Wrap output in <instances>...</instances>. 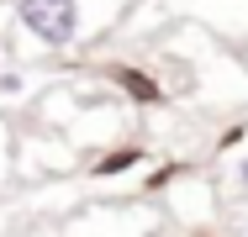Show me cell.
Listing matches in <instances>:
<instances>
[{
  "label": "cell",
  "mask_w": 248,
  "mask_h": 237,
  "mask_svg": "<svg viewBox=\"0 0 248 237\" xmlns=\"http://www.w3.org/2000/svg\"><path fill=\"white\" fill-rule=\"evenodd\" d=\"M63 237H158V216L148 206H95L63 222Z\"/></svg>",
  "instance_id": "2"
},
{
  "label": "cell",
  "mask_w": 248,
  "mask_h": 237,
  "mask_svg": "<svg viewBox=\"0 0 248 237\" xmlns=\"http://www.w3.org/2000/svg\"><path fill=\"white\" fill-rule=\"evenodd\" d=\"M127 11L132 0H11V27L43 53H69L95 43Z\"/></svg>",
  "instance_id": "1"
},
{
  "label": "cell",
  "mask_w": 248,
  "mask_h": 237,
  "mask_svg": "<svg viewBox=\"0 0 248 237\" xmlns=\"http://www.w3.org/2000/svg\"><path fill=\"white\" fill-rule=\"evenodd\" d=\"M132 163H143V148H132V142H122V148H116V153H111V148H106V153H100L95 163H90V174H95V179H106V174H111V179H116V174H127V169H132Z\"/></svg>",
  "instance_id": "3"
},
{
  "label": "cell",
  "mask_w": 248,
  "mask_h": 237,
  "mask_svg": "<svg viewBox=\"0 0 248 237\" xmlns=\"http://www.w3.org/2000/svg\"><path fill=\"white\" fill-rule=\"evenodd\" d=\"M227 190H232V195H248V148L238 153V163L227 169Z\"/></svg>",
  "instance_id": "5"
},
{
  "label": "cell",
  "mask_w": 248,
  "mask_h": 237,
  "mask_svg": "<svg viewBox=\"0 0 248 237\" xmlns=\"http://www.w3.org/2000/svg\"><path fill=\"white\" fill-rule=\"evenodd\" d=\"M21 95H32L27 63H5V69H0V105H11V100H21Z\"/></svg>",
  "instance_id": "4"
}]
</instances>
